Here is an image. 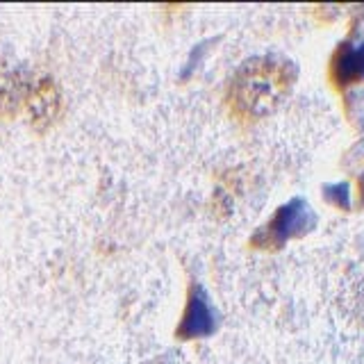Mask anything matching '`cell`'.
I'll return each instance as SVG.
<instances>
[{
  "label": "cell",
  "mask_w": 364,
  "mask_h": 364,
  "mask_svg": "<svg viewBox=\"0 0 364 364\" xmlns=\"http://www.w3.org/2000/svg\"><path fill=\"white\" fill-rule=\"evenodd\" d=\"M323 196L328 203L337 205L341 210H350V185L348 182H335L323 187Z\"/></svg>",
  "instance_id": "6"
},
{
  "label": "cell",
  "mask_w": 364,
  "mask_h": 364,
  "mask_svg": "<svg viewBox=\"0 0 364 364\" xmlns=\"http://www.w3.org/2000/svg\"><path fill=\"white\" fill-rule=\"evenodd\" d=\"M360 189H362V205H364V178H362V182H360Z\"/></svg>",
  "instance_id": "8"
},
{
  "label": "cell",
  "mask_w": 364,
  "mask_h": 364,
  "mask_svg": "<svg viewBox=\"0 0 364 364\" xmlns=\"http://www.w3.org/2000/svg\"><path fill=\"white\" fill-rule=\"evenodd\" d=\"M333 77L339 87H348L364 80V37L341 43L333 57Z\"/></svg>",
  "instance_id": "5"
},
{
  "label": "cell",
  "mask_w": 364,
  "mask_h": 364,
  "mask_svg": "<svg viewBox=\"0 0 364 364\" xmlns=\"http://www.w3.org/2000/svg\"><path fill=\"white\" fill-rule=\"evenodd\" d=\"M316 225V214L310 208V203L305 198H291L287 205L271 216V221L255 232L253 246L276 250L282 248L284 244L294 237H303Z\"/></svg>",
  "instance_id": "2"
},
{
  "label": "cell",
  "mask_w": 364,
  "mask_h": 364,
  "mask_svg": "<svg viewBox=\"0 0 364 364\" xmlns=\"http://www.w3.org/2000/svg\"><path fill=\"white\" fill-rule=\"evenodd\" d=\"M26 105H28L30 121L34 125L43 128V125L53 123L57 114H60V91L53 85V80L39 77L37 82L28 89Z\"/></svg>",
  "instance_id": "4"
},
{
  "label": "cell",
  "mask_w": 364,
  "mask_h": 364,
  "mask_svg": "<svg viewBox=\"0 0 364 364\" xmlns=\"http://www.w3.org/2000/svg\"><path fill=\"white\" fill-rule=\"evenodd\" d=\"M216 326H219V316H216L214 305L210 303V296L200 284H193L189 291V303L185 316L180 321V330L178 335L182 339H196V337H205L212 335Z\"/></svg>",
  "instance_id": "3"
},
{
  "label": "cell",
  "mask_w": 364,
  "mask_h": 364,
  "mask_svg": "<svg viewBox=\"0 0 364 364\" xmlns=\"http://www.w3.org/2000/svg\"><path fill=\"white\" fill-rule=\"evenodd\" d=\"M294 80V68L273 57H255L246 62L235 77L232 100L246 114H267L287 91Z\"/></svg>",
  "instance_id": "1"
},
{
  "label": "cell",
  "mask_w": 364,
  "mask_h": 364,
  "mask_svg": "<svg viewBox=\"0 0 364 364\" xmlns=\"http://www.w3.org/2000/svg\"><path fill=\"white\" fill-rule=\"evenodd\" d=\"M205 48H208V43H198L196 48L191 50V55H189L187 64L182 66V80L189 77V75H191V73L198 68V64H200V60H203V53H205Z\"/></svg>",
  "instance_id": "7"
}]
</instances>
